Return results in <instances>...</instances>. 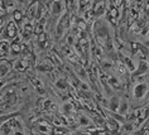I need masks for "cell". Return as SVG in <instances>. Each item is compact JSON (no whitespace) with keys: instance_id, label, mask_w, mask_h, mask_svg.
<instances>
[{"instance_id":"cell-12","label":"cell","mask_w":149,"mask_h":135,"mask_svg":"<svg viewBox=\"0 0 149 135\" xmlns=\"http://www.w3.org/2000/svg\"><path fill=\"white\" fill-rule=\"evenodd\" d=\"M67 43H68V44H72V43H73L72 37H67Z\"/></svg>"},{"instance_id":"cell-8","label":"cell","mask_w":149,"mask_h":135,"mask_svg":"<svg viewBox=\"0 0 149 135\" xmlns=\"http://www.w3.org/2000/svg\"><path fill=\"white\" fill-rule=\"evenodd\" d=\"M56 86H57V88H59V90H66L68 87V84H67L66 78H58V80L56 81Z\"/></svg>"},{"instance_id":"cell-2","label":"cell","mask_w":149,"mask_h":135,"mask_svg":"<svg viewBox=\"0 0 149 135\" xmlns=\"http://www.w3.org/2000/svg\"><path fill=\"white\" fill-rule=\"evenodd\" d=\"M149 70V63L147 61H144V59H140L139 63H138L135 71L133 72V77L135 76H143L144 73H147Z\"/></svg>"},{"instance_id":"cell-1","label":"cell","mask_w":149,"mask_h":135,"mask_svg":"<svg viewBox=\"0 0 149 135\" xmlns=\"http://www.w3.org/2000/svg\"><path fill=\"white\" fill-rule=\"evenodd\" d=\"M149 93V82H145V81H139L136 82L135 85L133 86V99L136 100V101H140V100H144L145 97L148 96Z\"/></svg>"},{"instance_id":"cell-6","label":"cell","mask_w":149,"mask_h":135,"mask_svg":"<svg viewBox=\"0 0 149 135\" xmlns=\"http://www.w3.org/2000/svg\"><path fill=\"white\" fill-rule=\"evenodd\" d=\"M14 68L17 71H20V72H23L28 68V62L25 61V59H18L15 62V66H14Z\"/></svg>"},{"instance_id":"cell-7","label":"cell","mask_w":149,"mask_h":135,"mask_svg":"<svg viewBox=\"0 0 149 135\" xmlns=\"http://www.w3.org/2000/svg\"><path fill=\"white\" fill-rule=\"evenodd\" d=\"M109 85H110L113 88L118 90V87H120V82H119V78L115 77V76H110V77H109Z\"/></svg>"},{"instance_id":"cell-13","label":"cell","mask_w":149,"mask_h":135,"mask_svg":"<svg viewBox=\"0 0 149 135\" xmlns=\"http://www.w3.org/2000/svg\"><path fill=\"white\" fill-rule=\"evenodd\" d=\"M12 135H24L23 133H19V131H15V133H13Z\"/></svg>"},{"instance_id":"cell-10","label":"cell","mask_w":149,"mask_h":135,"mask_svg":"<svg viewBox=\"0 0 149 135\" xmlns=\"http://www.w3.org/2000/svg\"><path fill=\"white\" fill-rule=\"evenodd\" d=\"M91 122V120L87 118V116H85V115H80V118H79V124L81 126H86L88 125V124Z\"/></svg>"},{"instance_id":"cell-4","label":"cell","mask_w":149,"mask_h":135,"mask_svg":"<svg viewBox=\"0 0 149 135\" xmlns=\"http://www.w3.org/2000/svg\"><path fill=\"white\" fill-rule=\"evenodd\" d=\"M129 109H130V105H129L128 99H120V105H119V110H118L119 114L126 115L129 112Z\"/></svg>"},{"instance_id":"cell-9","label":"cell","mask_w":149,"mask_h":135,"mask_svg":"<svg viewBox=\"0 0 149 135\" xmlns=\"http://www.w3.org/2000/svg\"><path fill=\"white\" fill-rule=\"evenodd\" d=\"M62 112L65 115H70L71 112H72V110H73V105L72 104H70V102H66V104H63V106H62Z\"/></svg>"},{"instance_id":"cell-3","label":"cell","mask_w":149,"mask_h":135,"mask_svg":"<svg viewBox=\"0 0 149 135\" xmlns=\"http://www.w3.org/2000/svg\"><path fill=\"white\" fill-rule=\"evenodd\" d=\"M52 68H53V66H52V63L49 61H46V59H43V61H40L38 63V66H37V70L40 71V72H51Z\"/></svg>"},{"instance_id":"cell-5","label":"cell","mask_w":149,"mask_h":135,"mask_svg":"<svg viewBox=\"0 0 149 135\" xmlns=\"http://www.w3.org/2000/svg\"><path fill=\"white\" fill-rule=\"evenodd\" d=\"M119 105H120V97L118 96H113L111 99H109V107L111 111L118 112L119 110Z\"/></svg>"},{"instance_id":"cell-11","label":"cell","mask_w":149,"mask_h":135,"mask_svg":"<svg viewBox=\"0 0 149 135\" xmlns=\"http://www.w3.org/2000/svg\"><path fill=\"white\" fill-rule=\"evenodd\" d=\"M9 72V66L8 65H0V77H4Z\"/></svg>"}]
</instances>
